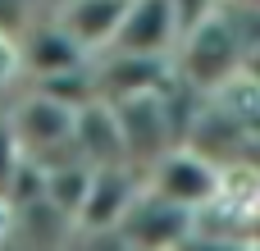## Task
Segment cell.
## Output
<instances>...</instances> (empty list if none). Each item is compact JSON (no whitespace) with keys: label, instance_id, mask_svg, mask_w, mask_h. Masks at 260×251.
<instances>
[{"label":"cell","instance_id":"3","mask_svg":"<svg viewBox=\"0 0 260 251\" xmlns=\"http://www.w3.org/2000/svg\"><path fill=\"white\" fill-rule=\"evenodd\" d=\"M178 41H183V18H178L174 0H128L110 50L146 55V59H174Z\"/></svg>","mask_w":260,"mask_h":251},{"label":"cell","instance_id":"1","mask_svg":"<svg viewBox=\"0 0 260 251\" xmlns=\"http://www.w3.org/2000/svg\"><path fill=\"white\" fill-rule=\"evenodd\" d=\"M242 69H247V50L233 37V27L224 23V14L187 27L174 50V73L197 91H224Z\"/></svg>","mask_w":260,"mask_h":251},{"label":"cell","instance_id":"9","mask_svg":"<svg viewBox=\"0 0 260 251\" xmlns=\"http://www.w3.org/2000/svg\"><path fill=\"white\" fill-rule=\"evenodd\" d=\"M27 165V155H23V146H18V137H14V128H9V119L0 114V201L9 197V183L18 178V169Z\"/></svg>","mask_w":260,"mask_h":251},{"label":"cell","instance_id":"11","mask_svg":"<svg viewBox=\"0 0 260 251\" xmlns=\"http://www.w3.org/2000/svg\"><path fill=\"white\" fill-rule=\"evenodd\" d=\"M37 5H41V14H55V9H59V5H69V0H37Z\"/></svg>","mask_w":260,"mask_h":251},{"label":"cell","instance_id":"8","mask_svg":"<svg viewBox=\"0 0 260 251\" xmlns=\"http://www.w3.org/2000/svg\"><path fill=\"white\" fill-rule=\"evenodd\" d=\"M123 9H128V0H69V5H59L50 18L69 32V41H73L82 55L101 59V55L114 46V32H119V23H123Z\"/></svg>","mask_w":260,"mask_h":251},{"label":"cell","instance_id":"6","mask_svg":"<svg viewBox=\"0 0 260 251\" xmlns=\"http://www.w3.org/2000/svg\"><path fill=\"white\" fill-rule=\"evenodd\" d=\"M18 59H23L32 87H37V82H50V78H59V73H73V69H82V64H91V55H82V50L69 41V32H64L50 14H41V18L27 27V37L18 41Z\"/></svg>","mask_w":260,"mask_h":251},{"label":"cell","instance_id":"7","mask_svg":"<svg viewBox=\"0 0 260 251\" xmlns=\"http://www.w3.org/2000/svg\"><path fill=\"white\" fill-rule=\"evenodd\" d=\"M73 155L87 169H119V165H128L119 114H114L110 101H91V105L78 110V119H73Z\"/></svg>","mask_w":260,"mask_h":251},{"label":"cell","instance_id":"5","mask_svg":"<svg viewBox=\"0 0 260 251\" xmlns=\"http://www.w3.org/2000/svg\"><path fill=\"white\" fill-rule=\"evenodd\" d=\"M146 187V174L133 169V165H119V169H96L91 174V187H87V201L78 210V229H96V233H110L128 219L133 201L142 197Z\"/></svg>","mask_w":260,"mask_h":251},{"label":"cell","instance_id":"4","mask_svg":"<svg viewBox=\"0 0 260 251\" xmlns=\"http://www.w3.org/2000/svg\"><path fill=\"white\" fill-rule=\"evenodd\" d=\"M192 233H197V215L183 206H169L165 197H155L146 187L133 201L128 219L119 224V238L128 242V251H178Z\"/></svg>","mask_w":260,"mask_h":251},{"label":"cell","instance_id":"10","mask_svg":"<svg viewBox=\"0 0 260 251\" xmlns=\"http://www.w3.org/2000/svg\"><path fill=\"white\" fill-rule=\"evenodd\" d=\"M174 9H178V18H183V32H187V27H197V23L215 18V14L224 9V0H174Z\"/></svg>","mask_w":260,"mask_h":251},{"label":"cell","instance_id":"2","mask_svg":"<svg viewBox=\"0 0 260 251\" xmlns=\"http://www.w3.org/2000/svg\"><path fill=\"white\" fill-rule=\"evenodd\" d=\"M146 192H155L169 206H183L201 219L224 192V169H219V160L201 155L197 146H174L169 155H160L146 169Z\"/></svg>","mask_w":260,"mask_h":251}]
</instances>
